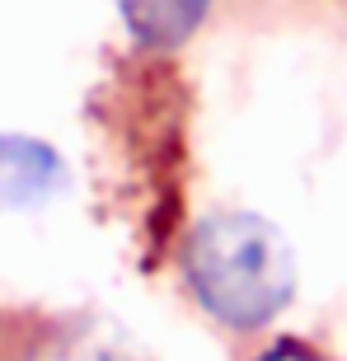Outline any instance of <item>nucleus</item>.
Listing matches in <instances>:
<instances>
[{"instance_id":"1","label":"nucleus","mask_w":347,"mask_h":361,"mask_svg":"<svg viewBox=\"0 0 347 361\" xmlns=\"http://www.w3.org/2000/svg\"><path fill=\"white\" fill-rule=\"evenodd\" d=\"M188 286L212 319L258 329L291 300L296 258L263 216L216 212L188 235Z\"/></svg>"},{"instance_id":"2","label":"nucleus","mask_w":347,"mask_h":361,"mask_svg":"<svg viewBox=\"0 0 347 361\" xmlns=\"http://www.w3.org/2000/svg\"><path fill=\"white\" fill-rule=\"evenodd\" d=\"M61 188H66V164L47 141L0 132V207L5 212L47 207Z\"/></svg>"},{"instance_id":"3","label":"nucleus","mask_w":347,"mask_h":361,"mask_svg":"<svg viewBox=\"0 0 347 361\" xmlns=\"http://www.w3.org/2000/svg\"><path fill=\"white\" fill-rule=\"evenodd\" d=\"M122 24L141 47H155V52H174L183 47L197 24L207 19L212 0H118Z\"/></svg>"},{"instance_id":"4","label":"nucleus","mask_w":347,"mask_h":361,"mask_svg":"<svg viewBox=\"0 0 347 361\" xmlns=\"http://www.w3.org/2000/svg\"><path fill=\"white\" fill-rule=\"evenodd\" d=\"M38 361H132V352L122 348V338L113 334V329H104V324H80V329H71V334Z\"/></svg>"},{"instance_id":"5","label":"nucleus","mask_w":347,"mask_h":361,"mask_svg":"<svg viewBox=\"0 0 347 361\" xmlns=\"http://www.w3.org/2000/svg\"><path fill=\"white\" fill-rule=\"evenodd\" d=\"M258 361H324V357H315V352H305V348H296V343H281V348L263 352Z\"/></svg>"}]
</instances>
